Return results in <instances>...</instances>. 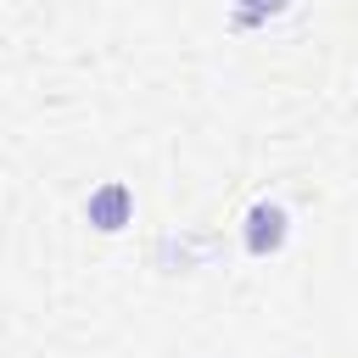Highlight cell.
I'll list each match as a JSON object with an SVG mask.
<instances>
[{
	"mask_svg": "<svg viewBox=\"0 0 358 358\" xmlns=\"http://www.w3.org/2000/svg\"><path fill=\"white\" fill-rule=\"evenodd\" d=\"M285 241H291V207L274 201V196H257L241 213V246H246V257H274V252H285Z\"/></svg>",
	"mask_w": 358,
	"mask_h": 358,
	"instance_id": "cell-1",
	"label": "cell"
},
{
	"mask_svg": "<svg viewBox=\"0 0 358 358\" xmlns=\"http://www.w3.org/2000/svg\"><path fill=\"white\" fill-rule=\"evenodd\" d=\"M84 224L101 229V235H123L134 224V190L123 179H101L90 196H84Z\"/></svg>",
	"mask_w": 358,
	"mask_h": 358,
	"instance_id": "cell-2",
	"label": "cell"
},
{
	"mask_svg": "<svg viewBox=\"0 0 358 358\" xmlns=\"http://www.w3.org/2000/svg\"><path fill=\"white\" fill-rule=\"evenodd\" d=\"M285 11H291V0H229V22L235 28H268Z\"/></svg>",
	"mask_w": 358,
	"mask_h": 358,
	"instance_id": "cell-3",
	"label": "cell"
}]
</instances>
